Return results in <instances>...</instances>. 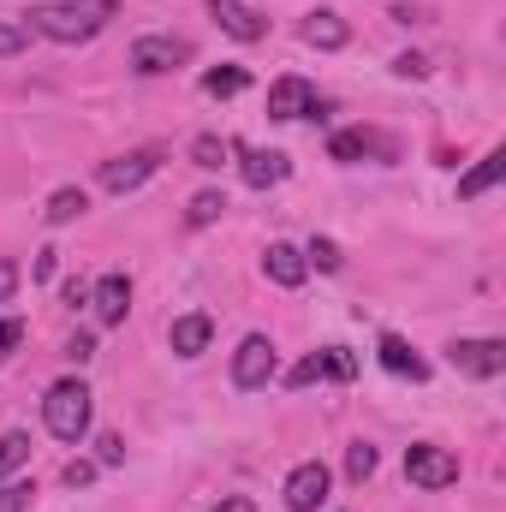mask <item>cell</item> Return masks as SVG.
I'll return each mask as SVG.
<instances>
[{"mask_svg":"<svg viewBox=\"0 0 506 512\" xmlns=\"http://www.w3.org/2000/svg\"><path fill=\"white\" fill-rule=\"evenodd\" d=\"M66 358H72V364H90V358H96V340H90V334H72V340H66Z\"/></svg>","mask_w":506,"mask_h":512,"instance_id":"33","label":"cell"},{"mask_svg":"<svg viewBox=\"0 0 506 512\" xmlns=\"http://www.w3.org/2000/svg\"><path fill=\"white\" fill-rule=\"evenodd\" d=\"M24 48H30V24L0 18V60H12V54H24Z\"/></svg>","mask_w":506,"mask_h":512,"instance_id":"26","label":"cell"},{"mask_svg":"<svg viewBox=\"0 0 506 512\" xmlns=\"http://www.w3.org/2000/svg\"><path fill=\"white\" fill-rule=\"evenodd\" d=\"M18 340H24V322H18V316H6V322H0V364L18 352Z\"/></svg>","mask_w":506,"mask_h":512,"instance_id":"31","label":"cell"},{"mask_svg":"<svg viewBox=\"0 0 506 512\" xmlns=\"http://www.w3.org/2000/svg\"><path fill=\"white\" fill-rule=\"evenodd\" d=\"M66 304H90V286L84 280H66Z\"/></svg>","mask_w":506,"mask_h":512,"instance_id":"37","label":"cell"},{"mask_svg":"<svg viewBox=\"0 0 506 512\" xmlns=\"http://www.w3.org/2000/svg\"><path fill=\"white\" fill-rule=\"evenodd\" d=\"M155 167H161V149H126V155H114V161H102V191H114V197H126L137 191L143 179H155Z\"/></svg>","mask_w":506,"mask_h":512,"instance_id":"8","label":"cell"},{"mask_svg":"<svg viewBox=\"0 0 506 512\" xmlns=\"http://www.w3.org/2000/svg\"><path fill=\"white\" fill-rule=\"evenodd\" d=\"M393 72H399V78H423V72H429V60H423V54H399V60H393Z\"/></svg>","mask_w":506,"mask_h":512,"instance_id":"34","label":"cell"},{"mask_svg":"<svg viewBox=\"0 0 506 512\" xmlns=\"http://www.w3.org/2000/svg\"><path fill=\"white\" fill-rule=\"evenodd\" d=\"M239 173H245V185H251V191H268V185H280L292 167H286V155H280V149H245Z\"/></svg>","mask_w":506,"mask_h":512,"instance_id":"13","label":"cell"},{"mask_svg":"<svg viewBox=\"0 0 506 512\" xmlns=\"http://www.w3.org/2000/svg\"><path fill=\"white\" fill-rule=\"evenodd\" d=\"M209 512H256V501L251 495H227V501H215Z\"/></svg>","mask_w":506,"mask_h":512,"instance_id":"36","label":"cell"},{"mask_svg":"<svg viewBox=\"0 0 506 512\" xmlns=\"http://www.w3.org/2000/svg\"><path fill=\"white\" fill-rule=\"evenodd\" d=\"M274 370H280V358H274V340L268 334H245L239 340V352H233V382L256 393V387L274 382Z\"/></svg>","mask_w":506,"mask_h":512,"instance_id":"5","label":"cell"},{"mask_svg":"<svg viewBox=\"0 0 506 512\" xmlns=\"http://www.w3.org/2000/svg\"><path fill=\"white\" fill-rule=\"evenodd\" d=\"M328 155H334V161H346V167H352V161H393V155H399V143H393L387 131H376V126H346V131H334V137H328Z\"/></svg>","mask_w":506,"mask_h":512,"instance_id":"4","label":"cell"},{"mask_svg":"<svg viewBox=\"0 0 506 512\" xmlns=\"http://www.w3.org/2000/svg\"><path fill=\"white\" fill-rule=\"evenodd\" d=\"M221 215H227V191H197L185 209V227H215Z\"/></svg>","mask_w":506,"mask_h":512,"instance_id":"22","label":"cell"},{"mask_svg":"<svg viewBox=\"0 0 506 512\" xmlns=\"http://www.w3.org/2000/svg\"><path fill=\"white\" fill-rule=\"evenodd\" d=\"M84 209H90V197H84L78 185H60V191L48 197V209H42V215H48V227H72Z\"/></svg>","mask_w":506,"mask_h":512,"instance_id":"19","label":"cell"},{"mask_svg":"<svg viewBox=\"0 0 506 512\" xmlns=\"http://www.w3.org/2000/svg\"><path fill=\"white\" fill-rule=\"evenodd\" d=\"M328 483H334V477H328L322 459L292 465V477H286V489H280V495H286V512H316L322 501H328Z\"/></svg>","mask_w":506,"mask_h":512,"instance_id":"9","label":"cell"},{"mask_svg":"<svg viewBox=\"0 0 506 512\" xmlns=\"http://www.w3.org/2000/svg\"><path fill=\"white\" fill-rule=\"evenodd\" d=\"M316 108V90L304 84V78H274V90H268V120H304Z\"/></svg>","mask_w":506,"mask_h":512,"instance_id":"11","label":"cell"},{"mask_svg":"<svg viewBox=\"0 0 506 512\" xmlns=\"http://www.w3.org/2000/svg\"><path fill=\"white\" fill-rule=\"evenodd\" d=\"M30 501H36V483L30 477H6L0 483V512H30Z\"/></svg>","mask_w":506,"mask_h":512,"instance_id":"24","label":"cell"},{"mask_svg":"<svg viewBox=\"0 0 506 512\" xmlns=\"http://www.w3.org/2000/svg\"><path fill=\"white\" fill-rule=\"evenodd\" d=\"M447 364H453L459 376L495 382L506 370V340H453V346H447Z\"/></svg>","mask_w":506,"mask_h":512,"instance_id":"6","label":"cell"},{"mask_svg":"<svg viewBox=\"0 0 506 512\" xmlns=\"http://www.w3.org/2000/svg\"><path fill=\"white\" fill-rule=\"evenodd\" d=\"M376 358H381V370H387V376H405V382H423V376H429V364H423L399 334H381Z\"/></svg>","mask_w":506,"mask_h":512,"instance_id":"15","label":"cell"},{"mask_svg":"<svg viewBox=\"0 0 506 512\" xmlns=\"http://www.w3.org/2000/svg\"><path fill=\"white\" fill-rule=\"evenodd\" d=\"M501 173H506V155H501V149H489V155H483V161H477V167H471V173L459 179V197L471 203V197L495 191V185H501Z\"/></svg>","mask_w":506,"mask_h":512,"instance_id":"18","label":"cell"},{"mask_svg":"<svg viewBox=\"0 0 506 512\" xmlns=\"http://www.w3.org/2000/svg\"><path fill=\"white\" fill-rule=\"evenodd\" d=\"M245 84H251L245 66H215V72H203V90H209V96H239Z\"/></svg>","mask_w":506,"mask_h":512,"instance_id":"23","label":"cell"},{"mask_svg":"<svg viewBox=\"0 0 506 512\" xmlns=\"http://www.w3.org/2000/svg\"><path fill=\"white\" fill-rule=\"evenodd\" d=\"M209 18H215L233 42H262V36H268V18H262L256 6H245V0H209Z\"/></svg>","mask_w":506,"mask_h":512,"instance_id":"10","label":"cell"},{"mask_svg":"<svg viewBox=\"0 0 506 512\" xmlns=\"http://www.w3.org/2000/svg\"><path fill=\"white\" fill-rule=\"evenodd\" d=\"M12 292H18V262H12V256H0V304H6Z\"/></svg>","mask_w":506,"mask_h":512,"instance_id":"35","label":"cell"},{"mask_svg":"<svg viewBox=\"0 0 506 512\" xmlns=\"http://www.w3.org/2000/svg\"><path fill=\"white\" fill-rule=\"evenodd\" d=\"M262 274L274 280V286H304V274H310V262L298 245H268L262 251Z\"/></svg>","mask_w":506,"mask_h":512,"instance_id":"14","label":"cell"},{"mask_svg":"<svg viewBox=\"0 0 506 512\" xmlns=\"http://www.w3.org/2000/svg\"><path fill=\"white\" fill-rule=\"evenodd\" d=\"M405 477L417 489H453L459 483V459L447 447H435V441H411L405 447Z\"/></svg>","mask_w":506,"mask_h":512,"instance_id":"3","label":"cell"},{"mask_svg":"<svg viewBox=\"0 0 506 512\" xmlns=\"http://www.w3.org/2000/svg\"><path fill=\"white\" fill-rule=\"evenodd\" d=\"M90 304H96V316L114 328V322H126V310H131V280L126 274H102L96 286H90Z\"/></svg>","mask_w":506,"mask_h":512,"instance_id":"12","label":"cell"},{"mask_svg":"<svg viewBox=\"0 0 506 512\" xmlns=\"http://www.w3.org/2000/svg\"><path fill=\"white\" fill-rule=\"evenodd\" d=\"M42 423H48V435H54V441L78 447V441L90 435V387L78 382V376L54 382V387H48V399H42Z\"/></svg>","mask_w":506,"mask_h":512,"instance_id":"2","label":"cell"},{"mask_svg":"<svg viewBox=\"0 0 506 512\" xmlns=\"http://www.w3.org/2000/svg\"><path fill=\"white\" fill-rule=\"evenodd\" d=\"M328 376V358L322 352H310L304 364H292V376H286V387H310V382H322Z\"/></svg>","mask_w":506,"mask_h":512,"instance_id":"28","label":"cell"},{"mask_svg":"<svg viewBox=\"0 0 506 512\" xmlns=\"http://www.w3.org/2000/svg\"><path fill=\"white\" fill-rule=\"evenodd\" d=\"M185 60H191L185 36H137L131 42V72H143V78H161V72H173Z\"/></svg>","mask_w":506,"mask_h":512,"instance_id":"7","label":"cell"},{"mask_svg":"<svg viewBox=\"0 0 506 512\" xmlns=\"http://www.w3.org/2000/svg\"><path fill=\"white\" fill-rule=\"evenodd\" d=\"M370 471H376V447H370V441H352V447H346V477L364 483Z\"/></svg>","mask_w":506,"mask_h":512,"instance_id":"25","label":"cell"},{"mask_svg":"<svg viewBox=\"0 0 506 512\" xmlns=\"http://www.w3.org/2000/svg\"><path fill=\"white\" fill-rule=\"evenodd\" d=\"M304 262H316L322 274H340V262H346V256H340V245H334V239H310Z\"/></svg>","mask_w":506,"mask_h":512,"instance_id":"27","label":"cell"},{"mask_svg":"<svg viewBox=\"0 0 506 512\" xmlns=\"http://www.w3.org/2000/svg\"><path fill=\"white\" fill-rule=\"evenodd\" d=\"M24 18L48 42H90V36H102L120 18V0H48V6H36Z\"/></svg>","mask_w":506,"mask_h":512,"instance_id":"1","label":"cell"},{"mask_svg":"<svg viewBox=\"0 0 506 512\" xmlns=\"http://www.w3.org/2000/svg\"><path fill=\"white\" fill-rule=\"evenodd\" d=\"M96 459H102V465H126V441H120V435H102V441H96Z\"/></svg>","mask_w":506,"mask_h":512,"instance_id":"32","label":"cell"},{"mask_svg":"<svg viewBox=\"0 0 506 512\" xmlns=\"http://www.w3.org/2000/svg\"><path fill=\"white\" fill-rule=\"evenodd\" d=\"M322 358H328V376H334V382H352V376H358V358H352L346 346H322Z\"/></svg>","mask_w":506,"mask_h":512,"instance_id":"29","label":"cell"},{"mask_svg":"<svg viewBox=\"0 0 506 512\" xmlns=\"http://www.w3.org/2000/svg\"><path fill=\"white\" fill-rule=\"evenodd\" d=\"M227 155H233V143H227V137H215V131H203V137H191V167H203V173H215V167H227Z\"/></svg>","mask_w":506,"mask_h":512,"instance_id":"20","label":"cell"},{"mask_svg":"<svg viewBox=\"0 0 506 512\" xmlns=\"http://www.w3.org/2000/svg\"><path fill=\"white\" fill-rule=\"evenodd\" d=\"M60 483H66V489H90V483H96V465H90V459H72V465L60 471Z\"/></svg>","mask_w":506,"mask_h":512,"instance_id":"30","label":"cell"},{"mask_svg":"<svg viewBox=\"0 0 506 512\" xmlns=\"http://www.w3.org/2000/svg\"><path fill=\"white\" fill-rule=\"evenodd\" d=\"M24 465H30V435H24V429H6V435H0V483L18 477Z\"/></svg>","mask_w":506,"mask_h":512,"instance_id":"21","label":"cell"},{"mask_svg":"<svg viewBox=\"0 0 506 512\" xmlns=\"http://www.w3.org/2000/svg\"><path fill=\"white\" fill-rule=\"evenodd\" d=\"M167 340H173V352H179V358H197V352H209V340H215V322H209L203 310H197V316H179Z\"/></svg>","mask_w":506,"mask_h":512,"instance_id":"16","label":"cell"},{"mask_svg":"<svg viewBox=\"0 0 506 512\" xmlns=\"http://www.w3.org/2000/svg\"><path fill=\"white\" fill-rule=\"evenodd\" d=\"M298 36H304L310 48H346V42H352V30H346V18H340V12H310Z\"/></svg>","mask_w":506,"mask_h":512,"instance_id":"17","label":"cell"}]
</instances>
